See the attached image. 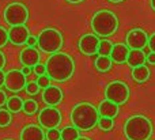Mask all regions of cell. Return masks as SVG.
<instances>
[{
  "mask_svg": "<svg viewBox=\"0 0 155 140\" xmlns=\"http://www.w3.org/2000/svg\"><path fill=\"white\" fill-rule=\"evenodd\" d=\"M78 140H91V139H88V138H84V136H80V138L78 139Z\"/></svg>",
  "mask_w": 155,
  "mask_h": 140,
  "instance_id": "obj_41",
  "label": "cell"
},
{
  "mask_svg": "<svg viewBox=\"0 0 155 140\" xmlns=\"http://www.w3.org/2000/svg\"><path fill=\"white\" fill-rule=\"evenodd\" d=\"M99 40L95 34H84L79 38V42H78V46H79V50L82 52L86 56H94V54H98V48H99Z\"/></svg>",
  "mask_w": 155,
  "mask_h": 140,
  "instance_id": "obj_11",
  "label": "cell"
},
{
  "mask_svg": "<svg viewBox=\"0 0 155 140\" xmlns=\"http://www.w3.org/2000/svg\"><path fill=\"white\" fill-rule=\"evenodd\" d=\"M33 72L38 76H42V75H46V68H45V64H41L38 63L35 67H33Z\"/></svg>",
  "mask_w": 155,
  "mask_h": 140,
  "instance_id": "obj_31",
  "label": "cell"
},
{
  "mask_svg": "<svg viewBox=\"0 0 155 140\" xmlns=\"http://www.w3.org/2000/svg\"><path fill=\"white\" fill-rule=\"evenodd\" d=\"M4 75H5V72L0 71V87L4 86Z\"/></svg>",
  "mask_w": 155,
  "mask_h": 140,
  "instance_id": "obj_38",
  "label": "cell"
},
{
  "mask_svg": "<svg viewBox=\"0 0 155 140\" xmlns=\"http://www.w3.org/2000/svg\"><path fill=\"white\" fill-rule=\"evenodd\" d=\"M30 37V31L26 24L22 26H12L8 30V41L14 45H25L27 38Z\"/></svg>",
  "mask_w": 155,
  "mask_h": 140,
  "instance_id": "obj_13",
  "label": "cell"
},
{
  "mask_svg": "<svg viewBox=\"0 0 155 140\" xmlns=\"http://www.w3.org/2000/svg\"><path fill=\"white\" fill-rule=\"evenodd\" d=\"M31 71H33V68H30V67H22L21 72L27 78V75H30V72H31Z\"/></svg>",
  "mask_w": 155,
  "mask_h": 140,
  "instance_id": "obj_37",
  "label": "cell"
},
{
  "mask_svg": "<svg viewBox=\"0 0 155 140\" xmlns=\"http://www.w3.org/2000/svg\"><path fill=\"white\" fill-rule=\"evenodd\" d=\"M112 64L113 61L110 60L109 56H98L95 60V63H94V65H95L97 71L98 72H107V71L112 68Z\"/></svg>",
  "mask_w": 155,
  "mask_h": 140,
  "instance_id": "obj_22",
  "label": "cell"
},
{
  "mask_svg": "<svg viewBox=\"0 0 155 140\" xmlns=\"http://www.w3.org/2000/svg\"><path fill=\"white\" fill-rule=\"evenodd\" d=\"M113 49V42H110L109 40H102L99 42V48H98V54L99 56H110Z\"/></svg>",
  "mask_w": 155,
  "mask_h": 140,
  "instance_id": "obj_23",
  "label": "cell"
},
{
  "mask_svg": "<svg viewBox=\"0 0 155 140\" xmlns=\"http://www.w3.org/2000/svg\"><path fill=\"white\" fill-rule=\"evenodd\" d=\"M26 44H27V46H30V48H34V46L37 45V37H34V35L30 34V37L27 38Z\"/></svg>",
  "mask_w": 155,
  "mask_h": 140,
  "instance_id": "obj_33",
  "label": "cell"
},
{
  "mask_svg": "<svg viewBox=\"0 0 155 140\" xmlns=\"http://www.w3.org/2000/svg\"><path fill=\"white\" fill-rule=\"evenodd\" d=\"M12 121V113L7 109H0V128H5L11 124Z\"/></svg>",
  "mask_w": 155,
  "mask_h": 140,
  "instance_id": "obj_25",
  "label": "cell"
},
{
  "mask_svg": "<svg viewBox=\"0 0 155 140\" xmlns=\"http://www.w3.org/2000/svg\"><path fill=\"white\" fill-rule=\"evenodd\" d=\"M8 42V30L5 27L0 26V48L5 46Z\"/></svg>",
  "mask_w": 155,
  "mask_h": 140,
  "instance_id": "obj_29",
  "label": "cell"
},
{
  "mask_svg": "<svg viewBox=\"0 0 155 140\" xmlns=\"http://www.w3.org/2000/svg\"><path fill=\"white\" fill-rule=\"evenodd\" d=\"M99 120L97 108L90 102H80L71 110L72 125L79 131H91Z\"/></svg>",
  "mask_w": 155,
  "mask_h": 140,
  "instance_id": "obj_2",
  "label": "cell"
},
{
  "mask_svg": "<svg viewBox=\"0 0 155 140\" xmlns=\"http://www.w3.org/2000/svg\"><path fill=\"white\" fill-rule=\"evenodd\" d=\"M109 2H112V3H121L123 0H109Z\"/></svg>",
  "mask_w": 155,
  "mask_h": 140,
  "instance_id": "obj_42",
  "label": "cell"
},
{
  "mask_svg": "<svg viewBox=\"0 0 155 140\" xmlns=\"http://www.w3.org/2000/svg\"><path fill=\"white\" fill-rule=\"evenodd\" d=\"M21 140H45V132L37 124H29L22 129Z\"/></svg>",
  "mask_w": 155,
  "mask_h": 140,
  "instance_id": "obj_15",
  "label": "cell"
},
{
  "mask_svg": "<svg viewBox=\"0 0 155 140\" xmlns=\"http://www.w3.org/2000/svg\"><path fill=\"white\" fill-rule=\"evenodd\" d=\"M129 98V87L124 82L114 80L110 82L105 89V99L116 103V105H123Z\"/></svg>",
  "mask_w": 155,
  "mask_h": 140,
  "instance_id": "obj_7",
  "label": "cell"
},
{
  "mask_svg": "<svg viewBox=\"0 0 155 140\" xmlns=\"http://www.w3.org/2000/svg\"><path fill=\"white\" fill-rule=\"evenodd\" d=\"M146 61H147L148 64H151V65H155V53L150 52V53L146 56Z\"/></svg>",
  "mask_w": 155,
  "mask_h": 140,
  "instance_id": "obj_34",
  "label": "cell"
},
{
  "mask_svg": "<svg viewBox=\"0 0 155 140\" xmlns=\"http://www.w3.org/2000/svg\"><path fill=\"white\" fill-rule=\"evenodd\" d=\"M19 61L23 64V67H35L40 63V52L35 48H30L26 46L19 54Z\"/></svg>",
  "mask_w": 155,
  "mask_h": 140,
  "instance_id": "obj_14",
  "label": "cell"
},
{
  "mask_svg": "<svg viewBox=\"0 0 155 140\" xmlns=\"http://www.w3.org/2000/svg\"><path fill=\"white\" fill-rule=\"evenodd\" d=\"M4 65H5V56H4V53L0 50V71H3Z\"/></svg>",
  "mask_w": 155,
  "mask_h": 140,
  "instance_id": "obj_36",
  "label": "cell"
},
{
  "mask_svg": "<svg viewBox=\"0 0 155 140\" xmlns=\"http://www.w3.org/2000/svg\"><path fill=\"white\" fill-rule=\"evenodd\" d=\"M97 110H98L99 117L113 120L118 114V105H116V103L110 102V101H107V99H104V101H101V103H99V106L97 108Z\"/></svg>",
  "mask_w": 155,
  "mask_h": 140,
  "instance_id": "obj_17",
  "label": "cell"
},
{
  "mask_svg": "<svg viewBox=\"0 0 155 140\" xmlns=\"http://www.w3.org/2000/svg\"><path fill=\"white\" fill-rule=\"evenodd\" d=\"M127 64L132 68L140 67V65L146 64V53L144 50H140V49H134V50H129L128 59H127Z\"/></svg>",
  "mask_w": 155,
  "mask_h": 140,
  "instance_id": "obj_18",
  "label": "cell"
},
{
  "mask_svg": "<svg viewBox=\"0 0 155 140\" xmlns=\"http://www.w3.org/2000/svg\"><path fill=\"white\" fill-rule=\"evenodd\" d=\"M124 135L128 140H148L153 135V122L142 114L131 116L124 124Z\"/></svg>",
  "mask_w": 155,
  "mask_h": 140,
  "instance_id": "obj_3",
  "label": "cell"
},
{
  "mask_svg": "<svg viewBox=\"0 0 155 140\" xmlns=\"http://www.w3.org/2000/svg\"><path fill=\"white\" fill-rule=\"evenodd\" d=\"M118 29V18L109 10H99L91 18V30L97 37H109Z\"/></svg>",
  "mask_w": 155,
  "mask_h": 140,
  "instance_id": "obj_4",
  "label": "cell"
},
{
  "mask_svg": "<svg viewBox=\"0 0 155 140\" xmlns=\"http://www.w3.org/2000/svg\"><path fill=\"white\" fill-rule=\"evenodd\" d=\"M5 106H7V110L10 113H19L23 109V99L18 95H12V97L7 98Z\"/></svg>",
  "mask_w": 155,
  "mask_h": 140,
  "instance_id": "obj_20",
  "label": "cell"
},
{
  "mask_svg": "<svg viewBox=\"0 0 155 140\" xmlns=\"http://www.w3.org/2000/svg\"><path fill=\"white\" fill-rule=\"evenodd\" d=\"M22 110L27 114V116H31V114L37 113L38 110V103L34 99H26L23 101V109Z\"/></svg>",
  "mask_w": 155,
  "mask_h": 140,
  "instance_id": "obj_24",
  "label": "cell"
},
{
  "mask_svg": "<svg viewBox=\"0 0 155 140\" xmlns=\"http://www.w3.org/2000/svg\"><path fill=\"white\" fill-rule=\"evenodd\" d=\"M131 49L123 42L118 44H113V49L112 53H110V60L116 64H123V63H127V59H128V54Z\"/></svg>",
  "mask_w": 155,
  "mask_h": 140,
  "instance_id": "obj_16",
  "label": "cell"
},
{
  "mask_svg": "<svg viewBox=\"0 0 155 140\" xmlns=\"http://www.w3.org/2000/svg\"><path fill=\"white\" fill-rule=\"evenodd\" d=\"M25 90H26V93L29 95H37L38 93H40V87L37 86V83H35V82H29V83L26 84V87H25Z\"/></svg>",
  "mask_w": 155,
  "mask_h": 140,
  "instance_id": "obj_27",
  "label": "cell"
},
{
  "mask_svg": "<svg viewBox=\"0 0 155 140\" xmlns=\"http://www.w3.org/2000/svg\"><path fill=\"white\" fill-rule=\"evenodd\" d=\"M132 78L137 83H144L150 78V70H148V67L144 64V65H140V67L132 68Z\"/></svg>",
  "mask_w": 155,
  "mask_h": 140,
  "instance_id": "obj_19",
  "label": "cell"
},
{
  "mask_svg": "<svg viewBox=\"0 0 155 140\" xmlns=\"http://www.w3.org/2000/svg\"><path fill=\"white\" fill-rule=\"evenodd\" d=\"M63 91L60 87L57 86H48L46 89H44L42 91V101L45 102L46 106H53L56 108L57 105H60L63 101Z\"/></svg>",
  "mask_w": 155,
  "mask_h": 140,
  "instance_id": "obj_12",
  "label": "cell"
},
{
  "mask_svg": "<svg viewBox=\"0 0 155 140\" xmlns=\"http://www.w3.org/2000/svg\"><path fill=\"white\" fill-rule=\"evenodd\" d=\"M150 4H151V8L155 11V0H150Z\"/></svg>",
  "mask_w": 155,
  "mask_h": 140,
  "instance_id": "obj_40",
  "label": "cell"
},
{
  "mask_svg": "<svg viewBox=\"0 0 155 140\" xmlns=\"http://www.w3.org/2000/svg\"><path fill=\"white\" fill-rule=\"evenodd\" d=\"M125 42H127L125 45L131 50H134V49L143 50L146 48V45L148 44V34L143 29H132L127 34Z\"/></svg>",
  "mask_w": 155,
  "mask_h": 140,
  "instance_id": "obj_10",
  "label": "cell"
},
{
  "mask_svg": "<svg viewBox=\"0 0 155 140\" xmlns=\"http://www.w3.org/2000/svg\"><path fill=\"white\" fill-rule=\"evenodd\" d=\"M26 76L21 70H10L4 75V87L11 93H19L26 87Z\"/></svg>",
  "mask_w": 155,
  "mask_h": 140,
  "instance_id": "obj_9",
  "label": "cell"
},
{
  "mask_svg": "<svg viewBox=\"0 0 155 140\" xmlns=\"http://www.w3.org/2000/svg\"><path fill=\"white\" fill-rule=\"evenodd\" d=\"M35 83H37V86L40 89H46L48 86H51V79L48 78V75H42V76H38Z\"/></svg>",
  "mask_w": 155,
  "mask_h": 140,
  "instance_id": "obj_28",
  "label": "cell"
},
{
  "mask_svg": "<svg viewBox=\"0 0 155 140\" xmlns=\"http://www.w3.org/2000/svg\"><path fill=\"white\" fill-rule=\"evenodd\" d=\"M80 138V131L76 129L74 125L64 127L60 131V140H78Z\"/></svg>",
  "mask_w": 155,
  "mask_h": 140,
  "instance_id": "obj_21",
  "label": "cell"
},
{
  "mask_svg": "<svg viewBox=\"0 0 155 140\" xmlns=\"http://www.w3.org/2000/svg\"><path fill=\"white\" fill-rule=\"evenodd\" d=\"M68 3H72V4H78V3H82L83 0H67Z\"/></svg>",
  "mask_w": 155,
  "mask_h": 140,
  "instance_id": "obj_39",
  "label": "cell"
},
{
  "mask_svg": "<svg viewBox=\"0 0 155 140\" xmlns=\"http://www.w3.org/2000/svg\"><path fill=\"white\" fill-rule=\"evenodd\" d=\"M46 140H60V129H48L45 133Z\"/></svg>",
  "mask_w": 155,
  "mask_h": 140,
  "instance_id": "obj_30",
  "label": "cell"
},
{
  "mask_svg": "<svg viewBox=\"0 0 155 140\" xmlns=\"http://www.w3.org/2000/svg\"><path fill=\"white\" fill-rule=\"evenodd\" d=\"M46 75L53 82H67L75 72V60L65 52H57L48 57L45 63Z\"/></svg>",
  "mask_w": 155,
  "mask_h": 140,
  "instance_id": "obj_1",
  "label": "cell"
},
{
  "mask_svg": "<svg viewBox=\"0 0 155 140\" xmlns=\"http://www.w3.org/2000/svg\"><path fill=\"white\" fill-rule=\"evenodd\" d=\"M61 112L53 106H46L38 113V124L42 129H56L61 124Z\"/></svg>",
  "mask_w": 155,
  "mask_h": 140,
  "instance_id": "obj_8",
  "label": "cell"
},
{
  "mask_svg": "<svg viewBox=\"0 0 155 140\" xmlns=\"http://www.w3.org/2000/svg\"><path fill=\"white\" fill-rule=\"evenodd\" d=\"M148 48H150V50L153 52V53H155V33H153V34L148 37Z\"/></svg>",
  "mask_w": 155,
  "mask_h": 140,
  "instance_id": "obj_32",
  "label": "cell"
},
{
  "mask_svg": "<svg viewBox=\"0 0 155 140\" xmlns=\"http://www.w3.org/2000/svg\"><path fill=\"white\" fill-rule=\"evenodd\" d=\"M63 34L57 29L53 27H46V29L41 30L40 34L37 37V46L41 52L44 53L53 54L60 52L63 46Z\"/></svg>",
  "mask_w": 155,
  "mask_h": 140,
  "instance_id": "obj_5",
  "label": "cell"
},
{
  "mask_svg": "<svg viewBox=\"0 0 155 140\" xmlns=\"http://www.w3.org/2000/svg\"><path fill=\"white\" fill-rule=\"evenodd\" d=\"M98 125L102 131H110L113 127H114V121H113L112 119H104V117H99Z\"/></svg>",
  "mask_w": 155,
  "mask_h": 140,
  "instance_id": "obj_26",
  "label": "cell"
},
{
  "mask_svg": "<svg viewBox=\"0 0 155 140\" xmlns=\"http://www.w3.org/2000/svg\"><path fill=\"white\" fill-rule=\"evenodd\" d=\"M5 102H7V95H5L4 91L0 90V108H2L3 105H5Z\"/></svg>",
  "mask_w": 155,
  "mask_h": 140,
  "instance_id": "obj_35",
  "label": "cell"
},
{
  "mask_svg": "<svg viewBox=\"0 0 155 140\" xmlns=\"http://www.w3.org/2000/svg\"><path fill=\"white\" fill-rule=\"evenodd\" d=\"M4 140H12V139H4Z\"/></svg>",
  "mask_w": 155,
  "mask_h": 140,
  "instance_id": "obj_43",
  "label": "cell"
},
{
  "mask_svg": "<svg viewBox=\"0 0 155 140\" xmlns=\"http://www.w3.org/2000/svg\"><path fill=\"white\" fill-rule=\"evenodd\" d=\"M4 21L7 24L12 26H22L29 19V8L23 3H10L4 10Z\"/></svg>",
  "mask_w": 155,
  "mask_h": 140,
  "instance_id": "obj_6",
  "label": "cell"
}]
</instances>
